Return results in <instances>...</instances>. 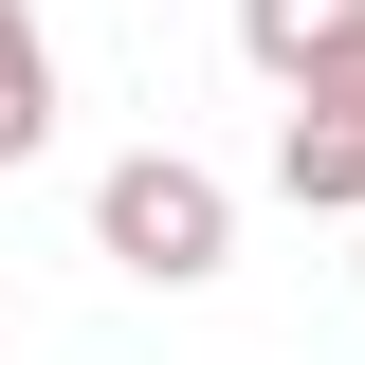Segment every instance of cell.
<instances>
[{
  "mask_svg": "<svg viewBox=\"0 0 365 365\" xmlns=\"http://www.w3.org/2000/svg\"><path fill=\"white\" fill-rule=\"evenodd\" d=\"M91 256L146 274V292H201V274L237 256V182H220V165H182V146H128V165L91 182Z\"/></svg>",
  "mask_w": 365,
  "mask_h": 365,
  "instance_id": "obj_1",
  "label": "cell"
},
{
  "mask_svg": "<svg viewBox=\"0 0 365 365\" xmlns=\"http://www.w3.org/2000/svg\"><path fill=\"white\" fill-rule=\"evenodd\" d=\"M274 182H292L311 220H347L365 201V110H292V128H274Z\"/></svg>",
  "mask_w": 365,
  "mask_h": 365,
  "instance_id": "obj_3",
  "label": "cell"
},
{
  "mask_svg": "<svg viewBox=\"0 0 365 365\" xmlns=\"http://www.w3.org/2000/svg\"><path fill=\"white\" fill-rule=\"evenodd\" d=\"M37 146H55V37L0 0V165H37Z\"/></svg>",
  "mask_w": 365,
  "mask_h": 365,
  "instance_id": "obj_4",
  "label": "cell"
},
{
  "mask_svg": "<svg viewBox=\"0 0 365 365\" xmlns=\"http://www.w3.org/2000/svg\"><path fill=\"white\" fill-rule=\"evenodd\" d=\"M292 110H365V37H347V55H329V73H311V91H292Z\"/></svg>",
  "mask_w": 365,
  "mask_h": 365,
  "instance_id": "obj_5",
  "label": "cell"
},
{
  "mask_svg": "<svg viewBox=\"0 0 365 365\" xmlns=\"http://www.w3.org/2000/svg\"><path fill=\"white\" fill-rule=\"evenodd\" d=\"M347 37H365V0H237V55H256L274 91H311Z\"/></svg>",
  "mask_w": 365,
  "mask_h": 365,
  "instance_id": "obj_2",
  "label": "cell"
}]
</instances>
